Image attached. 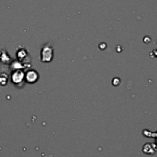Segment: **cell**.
Here are the masks:
<instances>
[{
    "mask_svg": "<svg viewBox=\"0 0 157 157\" xmlns=\"http://www.w3.org/2000/svg\"><path fill=\"white\" fill-rule=\"evenodd\" d=\"M53 48L49 45H46L42 48L41 52V61L44 62H51L53 58Z\"/></svg>",
    "mask_w": 157,
    "mask_h": 157,
    "instance_id": "cell-1",
    "label": "cell"
},
{
    "mask_svg": "<svg viewBox=\"0 0 157 157\" xmlns=\"http://www.w3.org/2000/svg\"><path fill=\"white\" fill-rule=\"evenodd\" d=\"M24 78H25V74L22 71L17 69L12 73V81L15 85H18L19 83L23 82Z\"/></svg>",
    "mask_w": 157,
    "mask_h": 157,
    "instance_id": "cell-2",
    "label": "cell"
},
{
    "mask_svg": "<svg viewBox=\"0 0 157 157\" xmlns=\"http://www.w3.org/2000/svg\"><path fill=\"white\" fill-rule=\"evenodd\" d=\"M25 76L27 82H29V83H34V82H35L38 80L39 75H38V72L36 71L29 70L28 72H27Z\"/></svg>",
    "mask_w": 157,
    "mask_h": 157,
    "instance_id": "cell-3",
    "label": "cell"
},
{
    "mask_svg": "<svg viewBox=\"0 0 157 157\" xmlns=\"http://www.w3.org/2000/svg\"><path fill=\"white\" fill-rule=\"evenodd\" d=\"M8 81V76L6 73L0 74V85H6Z\"/></svg>",
    "mask_w": 157,
    "mask_h": 157,
    "instance_id": "cell-4",
    "label": "cell"
}]
</instances>
